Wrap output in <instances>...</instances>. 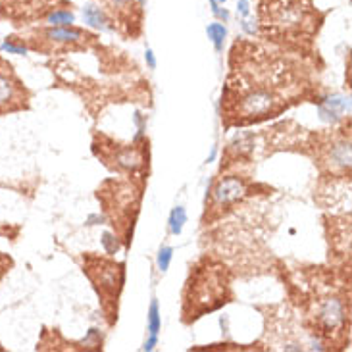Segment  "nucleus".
Returning a JSON list of instances; mask_svg holds the SVG:
<instances>
[{
	"mask_svg": "<svg viewBox=\"0 0 352 352\" xmlns=\"http://www.w3.org/2000/svg\"><path fill=\"white\" fill-rule=\"evenodd\" d=\"M102 245H104V250H106L108 254H116V250L119 249V241H117L112 233H104Z\"/></svg>",
	"mask_w": 352,
	"mask_h": 352,
	"instance_id": "18",
	"label": "nucleus"
},
{
	"mask_svg": "<svg viewBox=\"0 0 352 352\" xmlns=\"http://www.w3.org/2000/svg\"><path fill=\"white\" fill-rule=\"evenodd\" d=\"M170 231L174 235H181L183 231V227H185V223H187V212H185V208L183 206H177L172 210V214H170Z\"/></svg>",
	"mask_w": 352,
	"mask_h": 352,
	"instance_id": "14",
	"label": "nucleus"
},
{
	"mask_svg": "<svg viewBox=\"0 0 352 352\" xmlns=\"http://www.w3.org/2000/svg\"><path fill=\"white\" fill-rule=\"evenodd\" d=\"M44 37L50 43H79L83 39V31L75 29L72 25H68V27H52L50 25V29L44 31Z\"/></svg>",
	"mask_w": 352,
	"mask_h": 352,
	"instance_id": "11",
	"label": "nucleus"
},
{
	"mask_svg": "<svg viewBox=\"0 0 352 352\" xmlns=\"http://www.w3.org/2000/svg\"><path fill=\"white\" fill-rule=\"evenodd\" d=\"M108 160H114L116 162V166L119 170H125V172H137L139 168H143V154L137 150V148H119V150H112L110 152V156H108Z\"/></svg>",
	"mask_w": 352,
	"mask_h": 352,
	"instance_id": "9",
	"label": "nucleus"
},
{
	"mask_svg": "<svg viewBox=\"0 0 352 352\" xmlns=\"http://www.w3.org/2000/svg\"><path fill=\"white\" fill-rule=\"evenodd\" d=\"M323 162L327 164V168L333 174H345V172L349 174V170H351V141L341 139L337 143H333L325 150Z\"/></svg>",
	"mask_w": 352,
	"mask_h": 352,
	"instance_id": "8",
	"label": "nucleus"
},
{
	"mask_svg": "<svg viewBox=\"0 0 352 352\" xmlns=\"http://www.w3.org/2000/svg\"><path fill=\"white\" fill-rule=\"evenodd\" d=\"M310 0H267L262 6V27L285 39L310 31Z\"/></svg>",
	"mask_w": 352,
	"mask_h": 352,
	"instance_id": "3",
	"label": "nucleus"
},
{
	"mask_svg": "<svg viewBox=\"0 0 352 352\" xmlns=\"http://www.w3.org/2000/svg\"><path fill=\"white\" fill-rule=\"evenodd\" d=\"M172 254H174V249H172V247H162L160 249L158 258H156V264H158V269H160V271H168L170 262H172Z\"/></svg>",
	"mask_w": 352,
	"mask_h": 352,
	"instance_id": "17",
	"label": "nucleus"
},
{
	"mask_svg": "<svg viewBox=\"0 0 352 352\" xmlns=\"http://www.w3.org/2000/svg\"><path fill=\"white\" fill-rule=\"evenodd\" d=\"M206 33H208V39L214 43L216 50L220 52L221 48H223L225 39H227V27H225L223 23H220V21H216V23H210V25L206 27Z\"/></svg>",
	"mask_w": 352,
	"mask_h": 352,
	"instance_id": "13",
	"label": "nucleus"
},
{
	"mask_svg": "<svg viewBox=\"0 0 352 352\" xmlns=\"http://www.w3.org/2000/svg\"><path fill=\"white\" fill-rule=\"evenodd\" d=\"M243 29L247 31V33H249V35H254V33H256V25H252V21H249V19H245V21H243Z\"/></svg>",
	"mask_w": 352,
	"mask_h": 352,
	"instance_id": "23",
	"label": "nucleus"
},
{
	"mask_svg": "<svg viewBox=\"0 0 352 352\" xmlns=\"http://www.w3.org/2000/svg\"><path fill=\"white\" fill-rule=\"evenodd\" d=\"M229 298V273L218 262L202 260L189 275L183 296V320L187 323L223 306Z\"/></svg>",
	"mask_w": 352,
	"mask_h": 352,
	"instance_id": "2",
	"label": "nucleus"
},
{
	"mask_svg": "<svg viewBox=\"0 0 352 352\" xmlns=\"http://www.w3.org/2000/svg\"><path fill=\"white\" fill-rule=\"evenodd\" d=\"M85 271H87L88 279L94 283V287L104 298V302L117 304V294L123 285V264L110 262L106 258L88 256L85 262Z\"/></svg>",
	"mask_w": 352,
	"mask_h": 352,
	"instance_id": "4",
	"label": "nucleus"
},
{
	"mask_svg": "<svg viewBox=\"0 0 352 352\" xmlns=\"http://www.w3.org/2000/svg\"><path fill=\"white\" fill-rule=\"evenodd\" d=\"M310 320L314 323V329L322 337H331L341 333L347 323V310L339 296H323L318 302H314Z\"/></svg>",
	"mask_w": 352,
	"mask_h": 352,
	"instance_id": "5",
	"label": "nucleus"
},
{
	"mask_svg": "<svg viewBox=\"0 0 352 352\" xmlns=\"http://www.w3.org/2000/svg\"><path fill=\"white\" fill-rule=\"evenodd\" d=\"M160 327H162V322H160L158 302L152 300V302H150V310H148V333H150V337H158Z\"/></svg>",
	"mask_w": 352,
	"mask_h": 352,
	"instance_id": "16",
	"label": "nucleus"
},
{
	"mask_svg": "<svg viewBox=\"0 0 352 352\" xmlns=\"http://www.w3.org/2000/svg\"><path fill=\"white\" fill-rule=\"evenodd\" d=\"M46 21L52 25V27H68L75 21V15L68 10H54L52 14L46 17Z\"/></svg>",
	"mask_w": 352,
	"mask_h": 352,
	"instance_id": "15",
	"label": "nucleus"
},
{
	"mask_svg": "<svg viewBox=\"0 0 352 352\" xmlns=\"http://www.w3.org/2000/svg\"><path fill=\"white\" fill-rule=\"evenodd\" d=\"M306 87V79L293 60L237 43L221 94V114L227 125L258 123L298 102Z\"/></svg>",
	"mask_w": 352,
	"mask_h": 352,
	"instance_id": "1",
	"label": "nucleus"
},
{
	"mask_svg": "<svg viewBox=\"0 0 352 352\" xmlns=\"http://www.w3.org/2000/svg\"><path fill=\"white\" fill-rule=\"evenodd\" d=\"M247 192H249L247 183L241 177H221L212 189V208L229 210L231 206L241 202L247 196Z\"/></svg>",
	"mask_w": 352,
	"mask_h": 352,
	"instance_id": "7",
	"label": "nucleus"
},
{
	"mask_svg": "<svg viewBox=\"0 0 352 352\" xmlns=\"http://www.w3.org/2000/svg\"><path fill=\"white\" fill-rule=\"evenodd\" d=\"M349 108H351L349 98H343V96H331V98H327V100L320 102V114H322V117L323 119H327V121H335V119H339L341 114L349 112Z\"/></svg>",
	"mask_w": 352,
	"mask_h": 352,
	"instance_id": "10",
	"label": "nucleus"
},
{
	"mask_svg": "<svg viewBox=\"0 0 352 352\" xmlns=\"http://www.w3.org/2000/svg\"><path fill=\"white\" fill-rule=\"evenodd\" d=\"M237 12L243 15V17H249V14H250L249 2H247V0H239V4H237Z\"/></svg>",
	"mask_w": 352,
	"mask_h": 352,
	"instance_id": "21",
	"label": "nucleus"
},
{
	"mask_svg": "<svg viewBox=\"0 0 352 352\" xmlns=\"http://www.w3.org/2000/svg\"><path fill=\"white\" fill-rule=\"evenodd\" d=\"M27 100L29 94L25 87L19 83L12 68L0 60V114L27 108Z\"/></svg>",
	"mask_w": 352,
	"mask_h": 352,
	"instance_id": "6",
	"label": "nucleus"
},
{
	"mask_svg": "<svg viewBox=\"0 0 352 352\" xmlns=\"http://www.w3.org/2000/svg\"><path fill=\"white\" fill-rule=\"evenodd\" d=\"M2 52H8V54H25L27 48L25 46H19V44L12 43V41H6L2 44Z\"/></svg>",
	"mask_w": 352,
	"mask_h": 352,
	"instance_id": "19",
	"label": "nucleus"
},
{
	"mask_svg": "<svg viewBox=\"0 0 352 352\" xmlns=\"http://www.w3.org/2000/svg\"><path fill=\"white\" fill-rule=\"evenodd\" d=\"M0 269H2V267H0ZM2 271H4V269H2Z\"/></svg>",
	"mask_w": 352,
	"mask_h": 352,
	"instance_id": "25",
	"label": "nucleus"
},
{
	"mask_svg": "<svg viewBox=\"0 0 352 352\" xmlns=\"http://www.w3.org/2000/svg\"><path fill=\"white\" fill-rule=\"evenodd\" d=\"M218 2H220V4H223V2H227V0H218Z\"/></svg>",
	"mask_w": 352,
	"mask_h": 352,
	"instance_id": "24",
	"label": "nucleus"
},
{
	"mask_svg": "<svg viewBox=\"0 0 352 352\" xmlns=\"http://www.w3.org/2000/svg\"><path fill=\"white\" fill-rule=\"evenodd\" d=\"M83 19L85 23L90 27H96V29H110L108 27V19L100 8H94V6H87L83 8Z\"/></svg>",
	"mask_w": 352,
	"mask_h": 352,
	"instance_id": "12",
	"label": "nucleus"
},
{
	"mask_svg": "<svg viewBox=\"0 0 352 352\" xmlns=\"http://www.w3.org/2000/svg\"><path fill=\"white\" fill-rule=\"evenodd\" d=\"M210 4H212V12L218 15V17H221L223 21H227V19H229V12H227L225 8H221L218 0H210Z\"/></svg>",
	"mask_w": 352,
	"mask_h": 352,
	"instance_id": "20",
	"label": "nucleus"
},
{
	"mask_svg": "<svg viewBox=\"0 0 352 352\" xmlns=\"http://www.w3.org/2000/svg\"><path fill=\"white\" fill-rule=\"evenodd\" d=\"M147 64L150 70H154L156 68V58H154V52L150 50V48H147Z\"/></svg>",
	"mask_w": 352,
	"mask_h": 352,
	"instance_id": "22",
	"label": "nucleus"
}]
</instances>
